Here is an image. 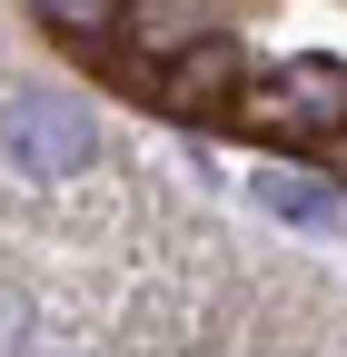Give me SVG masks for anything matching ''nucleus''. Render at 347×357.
<instances>
[{"label":"nucleus","mask_w":347,"mask_h":357,"mask_svg":"<svg viewBox=\"0 0 347 357\" xmlns=\"http://www.w3.org/2000/svg\"><path fill=\"white\" fill-rule=\"evenodd\" d=\"M119 30H129V50L159 70V60L199 50V40H219V30H229V0H129Z\"/></svg>","instance_id":"nucleus-3"},{"label":"nucleus","mask_w":347,"mask_h":357,"mask_svg":"<svg viewBox=\"0 0 347 357\" xmlns=\"http://www.w3.org/2000/svg\"><path fill=\"white\" fill-rule=\"evenodd\" d=\"M229 129H248V139H268V149L337 139V129H347V60H278V70L238 79Z\"/></svg>","instance_id":"nucleus-1"},{"label":"nucleus","mask_w":347,"mask_h":357,"mask_svg":"<svg viewBox=\"0 0 347 357\" xmlns=\"http://www.w3.org/2000/svg\"><path fill=\"white\" fill-rule=\"evenodd\" d=\"M318 159H327V178L347 189V129H337V139H318Z\"/></svg>","instance_id":"nucleus-7"},{"label":"nucleus","mask_w":347,"mask_h":357,"mask_svg":"<svg viewBox=\"0 0 347 357\" xmlns=\"http://www.w3.org/2000/svg\"><path fill=\"white\" fill-rule=\"evenodd\" d=\"M248 189H258V208H268V218H288V229H308V238H327L337 208H347V189H337L327 169H308V178H298V169H258Z\"/></svg>","instance_id":"nucleus-5"},{"label":"nucleus","mask_w":347,"mask_h":357,"mask_svg":"<svg viewBox=\"0 0 347 357\" xmlns=\"http://www.w3.org/2000/svg\"><path fill=\"white\" fill-rule=\"evenodd\" d=\"M40 20H50L60 40H79V50H100V40L129 20V0H40Z\"/></svg>","instance_id":"nucleus-6"},{"label":"nucleus","mask_w":347,"mask_h":357,"mask_svg":"<svg viewBox=\"0 0 347 357\" xmlns=\"http://www.w3.org/2000/svg\"><path fill=\"white\" fill-rule=\"evenodd\" d=\"M0 159L20 178H40V189H60V178H79L100 159V119L79 109L70 89H20V100L0 109Z\"/></svg>","instance_id":"nucleus-2"},{"label":"nucleus","mask_w":347,"mask_h":357,"mask_svg":"<svg viewBox=\"0 0 347 357\" xmlns=\"http://www.w3.org/2000/svg\"><path fill=\"white\" fill-rule=\"evenodd\" d=\"M159 109H179V119H229V100H238V60H229V30L219 40H199V50H179V60H159Z\"/></svg>","instance_id":"nucleus-4"}]
</instances>
